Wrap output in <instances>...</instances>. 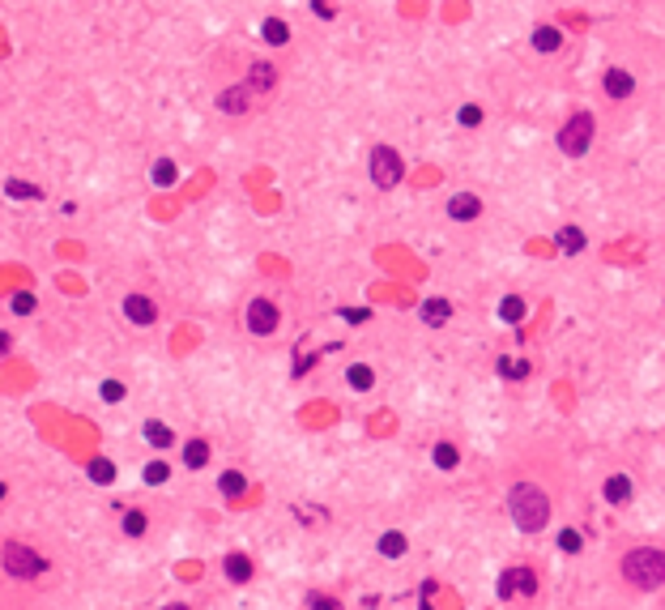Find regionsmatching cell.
I'll list each match as a JSON object with an SVG mask.
<instances>
[{
  "label": "cell",
  "mask_w": 665,
  "mask_h": 610,
  "mask_svg": "<svg viewBox=\"0 0 665 610\" xmlns=\"http://www.w3.org/2000/svg\"><path fill=\"white\" fill-rule=\"evenodd\" d=\"M499 316H504V320H521V316H525V303H521L516 295H508L504 307H499Z\"/></svg>",
  "instance_id": "cell-25"
},
{
  "label": "cell",
  "mask_w": 665,
  "mask_h": 610,
  "mask_svg": "<svg viewBox=\"0 0 665 610\" xmlns=\"http://www.w3.org/2000/svg\"><path fill=\"white\" fill-rule=\"evenodd\" d=\"M90 478H94V483H111V478H115V466H107V461H94V466H90Z\"/></svg>",
  "instance_id": "cell-28"
},
{
  "label": "cell",
  "mask_w": 665,
  "mask_h": 610,
  "mask_svg": "<svg viewBox=\"0 0 665 610\" xmlns=\"http://www.w3.org/2000/svg\"><path fill=\"white\" fill-rule=\"evenodd\" d=\"M371 179H376V188H393V184L401 179V158H397V149H388V145H376V149H371Z\"/></svg>",
  "instance_id": "cell-4"
},
{
  "label": "cell",
  "mask_w": 665,
  "mask_h": 610,
  "mask_svg": "<svg viewBox=\"0 0 665 610\" xmlns=\"http://www.w3.org/2000/svg\"><path fill=\"white\" fill-rule=\"evenodd\" d=\"M559 547H563L568 555H576V551H580V534H576V530H563V534H559Z\"/></svg>",
  "instance_id": "cell-30"
},
{
  "label": "cell",
  "mask_w": 665,
  "mask_h": 610,
  "mask_svg": "<svg viewBox=\"0 0 665 610\" xmlns=\"http://www.w3.org/2000/svg\"><path fill=\"white\" fill-rule=\"evenodd\" d=\"M243 491H248V478H243L239 470H226V474H222V495L235 500V495H243Z\"/></svg>",
  "instance_id": "cell-18"
},
{
  "label": "cell",
  "mask_w": 665,
  "mask_h": 610,
  "mask_svg": "<svg viewBox=\"0 0 665 610\" xmlns=\"http://www.w3.org/2000/svg\"><path fill=\"white\" fill-rule=\"evenodd\" d=\"M632 90H636V81H632L623 68H610V73H606V94H610V98H627Z\"/></svg>",
  "instance_id": "cell-11"
},
{
  "label": "cell",
  "mask_w": 665,
  "mask_h": 610,
  "mask_svg": "<svg viewBox=\"0 0 665 610\" xmlns=\"http://www.w3.org/2000/svg\"><path fill=\"white\" fill-rule=\"evenodd\" d=\"M13 307H17V312H21V316H26V312H30V307H34V299H30V295H17V299H13Z\"/></svg>",
  "instance_id": "cell-35"
},
{
  "label": "cell",
  "mask_w": 665,
  "mask_h": 610,
  "mask_svg": "<svg viewBox=\"0 0 665 610\" xmlns=\"http://www.w3.org/2000/svg\"><path fill=\"white\" fill-rule=\"evenodd\" d=\"M141 436H145V440H149L154 448H171V444H175V436H171V427H166V423H154V419H149V423L141 427Z\"/></svg>",
  "instance_id": "cell-13"
},
{
  "label": "cell",
  "mask_w": 665,
  "mask_h": 610,
  "mask_svg": "<svg viewBox=\"0 0 665 610\" xmlns=\"http://www.w3.org/2000/svg\"><path fill=\"white\" fill-rule=\"evenodd\" d=\"M559 248H563V252H580V248H585V235H580L576 226H563V231H559Z\"/></svg>",
  "instance_id": "cell-19"
},
{
  "label": "cell",
  "mask_w": 665,
  "mask_h": 610,
  "mask_svg": "<svg viewBox=\"0 0 665 610\" xmlns=\"http://www.w3.org/2000/svg\"><path fill=\"white\" fill-rule=\"evenodd\" d=\"M277 303H269V299H252L248 303V329L256 333V337H269L273 329H277Z\"/></svg>",
  "instance_id": "cell-6"
},
{
  "label": "cell",
  "mask_w": 665,
  "mask_h": 610,
  "mask_svg": "<svg viewBox=\"0 0 665 610\" xmlns=\"http://www.w3.org/2000/svg\"><path fill=\"white\" fill-rule=\"evenodd\" d=\"M589 141H593V115L589 111H580V115H572L568 124H563V132H559V145H563V154H585L589 149Z\"/></svg>",
  "instance_id": "cell-3"
},
{
  "label": "cell",
  "mask_w": 665,
  "mask_h": 610,
  "mask_svg": "<svg viewBox=\"0 0 665 610\" xmlns=\"http://www.w3.org/2000/svg\"><path fill=\"white\" fill-rule=\"evenodd\" d=\"M102 397H107V401H119V397H124V384L107 380V384H102Z\"/></svg>",
  "instance_id": "cell-34"
},
{
  "label": "cell",
  "mask_w": 665,
  "mask_h": 610,
  "mask_svg": "<svg viewBox=\"0 0 665 610\" xmlns=\"http://www.w3.org/2000/svg\"><path fill=\"white\" fill-rule=\"evenodd\" d=\"M307 610H341V606H337L333 598H324V594H312V598H307Z\"/></svg>",
  "instance_id": "cell-31"
},
{
  "label": "cell",
  "mask_w": 665,
  "mask_h": 610,
  "mask_svg": "<svg viewBox=\"0 0 665 610\" xmlns=\"http://www.w3.org/2000/svg\"><path fill=\"white\" fill-rule=\"evenodd\" d=\"M248 98H252V85H235V90H226L218 102H222V111H248Z\"/></svg>",
  "instance_id": "cell-14"
},
{
  "label": "cell",
  "mask_w": 665,
  "mask_h": 610,
  "mask_svg": "<svg viewBox=\"0 0 665 610\" xmlns=\"http://www.w3.org/2000/svg\"><path fill=\"white\" fill-rule=\"evenodd\" d=\"M124 316L132 320V325H154V316H158V307L145 299V295H128L124 299Z\"/></svg>",
  "instance_id": "cell-8"
},
{
  "label": "cell",
  "mask_w": 665,
  "mask_h": 610,
  "mask_svg": "<svg viewBox=\"0 0 665 610\" xmlns=\"http://www.w3.org/2000/svg\"><path fill=\"white\" fill-rule=\"evenodd\" d=\"M623 577L636 585V589H661L665 585V555L653 547H640L623 559Z\"/></svg>",
  "instance_id": "cell-2"
},
{
  "label": "cell",
  "mask_w": 665,
  "mask_h": 610,
  "mask_svg": "<svg viewBox=\"0 0 665 610\" xmlns=\"http://www.w3.org/2000/svg\"><path fill=\"white\" fill-rule=\"evenodd\" d=\"M205 461H209V444H205V440H188V444H183V466H188V470H201Z\"/></svg>",
  "instance_id": "cell-15"
},
{
  "label": "cell",
  "mask_w": 665,
  "mask_h": 610,
  "mask_svg": "<svg viewBox=\"0 0 665 610\" xmlns=\"http://www.w3.org/2000/svg\"><path fill=\"white\" fill-rule=\"evenodd\" d=\"M380 551H384V555H405V538H401V534H384V538H380Z\"/></svg>",
  "instance_id": "cell-26"
},
{
  "label": "cell",
  "mask_w": 665,
  "mask_h": 610,
  "mask_svg": "<svg viewBox=\"0 0 665 610\" xmlns=\"http://www.w3.org/2000/svg\"><path fill=\"white\" fill-rule=\"evenodd\" d=\"M559 43H563V38H559L555 26H538V34H533V47H538V51H559Z\"/></svg>",
  "instance_id": "cell-17"
},
{
  "label": "cell",
  "mask_w": 665,
  "mask_h": 610,
  "mask_svg": "<svg viewBox=\"0 0 665 610\" xmlns=\"http://www.w3.org/2000/svg\"><path fill=\"white\" fill-rule=\"evenodd\" d=\"M499 367H504V376H512V380H521V376H525V372H529V367H525V363H508V359H504V363H499Z\"/></svg>",
  "instance_id": "cell-33"
},
{
  "label": "cell",
  "mask_w": 665,
  "mask_h": 610,
  "mask_svg": "<svg viewBox=\"0 0 665 610\" xmlns=\"http://www.w3.org/2000/svg\"><path fill=\"white\" fill-rule=\"evenodd\" d=\"M162 610H188V606H162Z\"/></svg>",
  "instance_id": "cell-36"
},
{
  "label": "cell",
  "mask_w": 665,
  "mask_h": 610,
  "mask_svg": "<svg viewBox=\"0 0 665 610\" xmlns=\"http://www.w3.org/2000/svg\"><path fill=\"white\" fill-rule=\"evenodd\" d=\"M422 316H427V325H444L452 316V303L448 299H427L422 303Z\"/></svg>",
  "instance_id": "cell-16"
},
{
  "label": "cell",
  "mask_w": 665,
  "mask_h": 610,
  "mask_svg": "<svg viewBox=\"0 0 665 610\" xmlns=\"http://www.w3.org/2000/svg\"><path fill=\"white\" fill-rule=\"evenodd\" d=\"M350 384H354V389H371V367H363V363L350 367Z\"/></svg>",
  "instance_id": "cell-27"
},
{
  "label": "cell",
  "mask_w": 665,
  "mask_h": 610,
  "mask_svg": "<svg viewBox=\"0 0 665 610\" xmlns=\"http://www.w3.org/2000/svg\"><path fill=\"white\" fill-rule=\"evenodd\" d=\"M4 568H9V577H38V572H43V559H38L30 547L9 542V547H4Z\"/></svg>",
  "instance_id": "cell-5"
},
{
  "label": "cell",
  "mask_w": 665,
  "mask_h": 610,
  "mask_svg": "<svg viewBox=\"0 0 665 610\" xmlns=\"http://www.w3.org/2000/svg\"><path fill=\"white\" fill-rule=\"evenodd\" d=\"M265 38H269V43H286V38H290V26L277 21V17H269V21H265Z\"/></svg>",
  "instance_id": "cell-21"
},
{
  "label": "cell",
  "mask_w": 665,
  "mask_h": 610,
  "mask_svg": "<svg viewBox=\"0 0 665 610\" xmlns=\"http://www.w3.org/2000/svg\"><path fill=\"white\" fill-rule=\"evenodd\" d=\"M448 214H452L457 222H469V218H478V214H482V201H478L474 192H461V196H452V201H448Z\"/></svg>",
  "instance_id": "cell-9"
},
{
  "label": "cell",
  "mask_w": 665,
  "mask_h": 610,
  "mask_svg": "<svg viewBox=\"0 0 665 610\" xmlns=\"http://www.w3.org/2000/svg\"><path fill=\"white\" fill-rule=\"evenodd\" d=\"M533 589H538V581L529 568H508L499 581V598H533Z\"/></svg>",
  "instance_id": "cell-7"
},
{
  "label": "cell",
  "mask_w": 665,
  "mask_h": 610,
  "mask_svg": "<svg viewBox=\"0 0 665 610\" xmlns=\"http://www.w3.org/2000/svg\"><path fill=\"white\" fill-rule=\"evenodd\" d=\"M4 192H9V196H26V201H38V196H43L38 188H30V184H17V179H9V184H4Z\"/></svg>",
  "instance_id": "cell-24"
},
{
  "label": "cell",
  "mask_w": 665,
  "mask_h": 610,
  "mask_svg": "<svg viewBox=\"0 0 665 610\" xmlns=\"http://www.w3.org/2000/svg\"><path fill=\"white\" fill-rule=\"evenodd\" d=\"M461 124H465V128L482 124V111H478V107H461Z\"/></svg>",
  "instance_id": "cell-32"
},
{
  "label": "cell",
  "mask_w": 665,
  "mask_h": 610,
  "mask_svg": "<svg viewBox=\"0 0 665 610\" xmlns=\"http://www.w3.org/2000/svg\"><path fill=\"white\" fill-rule=\"evenodd\" d=\"M145 525H149V521H145V512H128V517H124V534H128V538H141V534H145Z\"/></svg>",
  "instance_id": "cell-22"
},
{
  "label": "cell",
  "mask_w": 665,
  "mask_h": 610,
  "mask_svg": "<svg viewBox=\"0 0 665 610\" xmlns=\"http://www.w3.org/2000/svg\"><path fill=\"white\" fill-rule=\"evenodd\" d=\"M154 184H162V188L175 184V162H171V158H162V162L154 167Z\"/></svg>",
  "instance_id": "cell-23"
},
{
  "label": "cell",
  "mask_w": 665,
  "mask_h": 610,
  "mask_svg": "<svg viewBox=\"0 0 665 610\" xmlns=\"http://www.w3.org/2000/svg\"><path fill=\"white\" fill-rule=\"evenodd\" d=\"M508 504H512V521H516L525 534H533V530H542V525L550 521V500H546L533 483H516L512 495H508Z\"/></svg>",
  "instance_id": "cell-1"
},
{
  "label": "cell",
  "mask_w": 665,
  "mask_h": 610,
  "mask_svg": "<svg viewBox=\"0 0 665 610\" xmlns=\"http://www.w3.org/2000/svg\"><path fill=\"white\" fill-rule=\"evenodd\" d=\"M457 461H461V453L452 444H435V466L440 470H457Z\"/></svg>",
  "instance_id": "cell-20"
},
{
  "label": "cell",
  "mask_w": 665,
  "mask_h": 610,
  "mask_svg": "<svg viewBox=\"0 0 665 610\" xmlns=\"http://www.w3.org/2000/svg\"><path fill=\"white\" fill-rule=\"evenodd\" d=\"M222 572H226V577H230L235 585H243V581H252V559L235 551V555H226V564H222Z\"/></svg>",
  "instance_id": "cell-10"
},
{
  "label": "cell",
  "mask_w": 665,
  "mask_h": 610,
  "mask_svg": "<svg viewBox=\"0 0 665 610\" xmlns=\"http://www.w3.org/2000/svg\"><path fill=\"white\" fill-rule=\"evenodd\" d=\"M606 500L610 504H627L632 500V478L627 474H610L606 478Z\"/></svg>",
  "instance_id": "cell-12"
},
{
  "label": "cell",
  "mask_w": 665,
  "mask_h": 610,
  "mask_svg": "<svg viewBox=\"0 0 665 610\" xmlns=\"http://www.w3.org/2000/svg\"><path fill=\"white\" fill-rule=\"evenodd\" d=\"M166 474H171V470H166L162 461H154V466H145V483H154V487H158V483H166Z\"/></svg>",
  "instance_id": "cell-29"
}]
</instances>
